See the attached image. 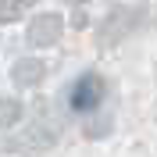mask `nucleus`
<instances>
[{"label": "nucleus", "instance_id": "1", "mask_svg": "<svg viewBox=\"0 0 157 157\" xmlns=\"http://www.w3.org/2000/svg\"><path fill=\"white\" fill-rule=\"evenodd\" d=\"M104 93H107L104 78H100L97 71H82V75L71 82V89H68V107L75 111V114H89V111H97L100 104H104Z\"/></svg>", "mask_w": 157, "mask_h": 157}]
</instances>
